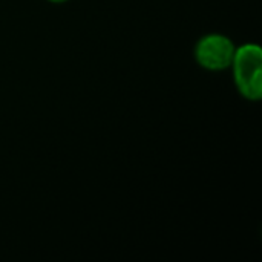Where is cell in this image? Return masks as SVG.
Returning <instances> with one entry per match:
<instances>
[{
    "label": "cell",
    "mask_w": 262,
    "mask_h": 262,
    "mask_svg": "<svg viewBox=\"0 0 262 262\" xmlns=\"http://www.w3.org/2000/svg\"><path fill=\"white\" fill-rule=\"evenodd\" d=\"M233 81L239 94L250 100L259 101L262 97V49L255 43H247L235 49L230 64Z\"/></svg>",
    "instance_id": "obj_1"
},
{
    "label": "cell",
    "mask_w": 262,
    "mask_h": 262,
    "mask_svg": "<svg viewBox=\"0 0 262 262\" xmlns=\"http://www.w3.org/2000/svg\"><path fill=\"white\" fill-rule=\"evenodd\" d=\"M233 41L223 34H207L195 46L196 63L207 71L220 72L230 68L235 55Z\"/></svg>",
    "instance_id": "obj_2"
},
{
    "label": "cell",
    "mask_w": 262,
    "mask_h": 262,
    "mask_svg": "<svg viewBox=\"0 0 262 262\" xmlns=\"http://www.w3.org/2000/svg\"><path fill=\"white\" fill-rule=\"evenodd\" d=\"M51 3H64V2H69V0H48Z\"/></svg>",
    "instance_id": "obj_3"
}]
</instances>
